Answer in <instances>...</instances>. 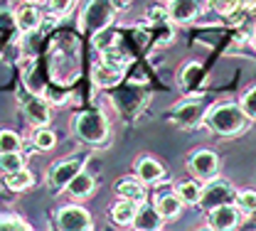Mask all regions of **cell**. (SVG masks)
I'll use <instances>...</instances> for the list:
<instances>
[{
	"instance_id": "5b68a950",
	"label": "cell",
	"mask_w": 256,
	"mask_h": 231,
	"mask_svg": "<svg viewBox=\"0 0 256 231\" xmlns=\"http://www.w3.org/2000/svg\"><path fill=\"white\" fill-rule=\"evenodd\" d=\"M82 170L79 160H62L57 165H52L50 175H47V182H50V190L52 192H60L64 187H69V182L74 180V175Z\"/></svg>"
},
{
	"instance_id": "d6986e66",
	"label": "cell",
	"mask_w": 256,
	"mask_h": 231,
	"mask_svg": "<svg viewBox=\"0 0 256 231\" xmlns=\"http://www.w3.org/2000/svg\"><path fill=\"white\" fill-rule=\"evenodd\" d=\"M162 175H165V170L160 165L158 160H153V158H143L140 163H138V177L143 180V182H158L162 180Z\"/></svg>"
},
{
	"instance_id": "30bf717a",
	"label": "cell",
	"mask_w": 256,
	"mask_h": 231,
	"mask_svg": "<svg viewBox=\"0 0 256 231\" xmlns=\"http://www.w3.org/2000/svg\"><path fill=\"white\" fill-rule=\"evenodd\" d=\"M92 79H94V84L98 89H111V86H116L124 79V66H114V64L101 62L92 71Z\"/></svg>"
},
{
	"instance_id": "836d02e7",
	"label": "cell",
	"mask_w": 256,
	"mask_h": 231,
	"mask_svg": "<svg viewBox=\"0 0 256 231\" xmlns=\"http://www.w3.org/2000/svg\"><path fill=\"white\" fill-rule=\"evenodd\" d=\"M25 2H37V0H25Z\"/></svg>"
},
{
	"instance_id": "277c9868",
	"label": "cell",
	"mask_w": 256,
	"mask_h": 231,
	"mask_svg": "<svg viewBox=\"0 0 256 231\" xmlns=\"http://www.w3.org/2000/svg\"><path fill=\"white\" fill-rule=\"evenodd\" d=\"M57 227L64 231H86L92 229V217L82 207H64L57 214Z\"/></svg>"
},
{
	"instance_id": "44dd1931",
	"label": "cell",
	"mask_w": 256,
	"mask_h": 231,
	"mask_svg": "<svg viewBox=\"0 0 256 231\" xmlns=\"http://www.w3.org/2000/svg\"><path fill=\"white\" fill-rule=\"evenodd\" d=\"M118 39H121L118 32H114V30H108V27H101V30L94 32V47L98 52H106V49H111Z\"/></svg>"
},
{
	"instance_id": "4dcf8cb0",
	"label": "cell",
	"mask_w": 256,
	"mask_h": 231,
	"mask_svg": "<svg viewBox=\"0 0 256 231\" xmlns=\"http://www.w3.org/2000/svg\"><path fill=\"white\" fill-rule=\"evenodd\" d=\"M197 76H200V64H188L185 66V74H182V84L190 86Z\"/></svg>"
},
{
	"instance_id": "ffe728a7",
	"label": "cell",
	"mask_w": 256,
	"mask_h": 231,
	"mask_svg": "<svg viewBox=\"0 0 256 231\" xmlns=\"http://www.w3.org/2000/svg\"><path fill=\"white\" fill-rule=\"evenodd\" d=\"M178 197L182 199L185 204H197L200 197H202V185L194 182V180L180 182V185H178Z\"/></svg>"
},
{
	"instance_id": "9a60e30c",
	"label": "cell",
	"mask_w": 256,
	"mask_h": 231,
	"mask_svg": "<svg viewBox=\"0 0 256 231\" xmlns=\"http://www.w3.org/2000/svg\"><path fill=\"white\" fill-rule=\"evenodd\" d=\"M182 204L185 202L178 195H158V199H156V209H158V214L162 219H175L180 214Z\"/></svg>"
},
{
	"instance_id": "83f0119b",
	"label": "cell",
	"mask_w": 256,
	"mask_h": 231,
	"mask_svg": "<svg viewBox=\"0 0 256 231\" xmlns=\"http://www.w3.org/2000/svg\"><path fill=\"white\" fill-rule=\"evenodd\" d=\"M12 229H30L22 219H18V217H5V219H0V231H12Z\"/></svg>"
},
{
	"instance_id": "e0dca14e",
	"label": "cell",
	"mask_w": 256,
	"mask_h": 231,
	"mask_svg": "<svg viewBox=\"0 0 256 231\" xmlns=\"http://www.w3.org/2000/svg\"><path fill=\"white\" fill-rule=\"evenodd\" d=\"M182 128H192V126H197L200 121H202V108L197 106V103H188V106H180L178 111H175V116H172Z\"/></svg>"
},
{
	"instance_id": "5bb4252c",
	"label": "cell",
	"mask_w": 256,
	"mask_h": 231,
	"mask_svg": "<svg viewBox=\"0 0 256 231\" xmlns=\"http://www.w3.org/2000/svg\"><path fill=\"white\" fill-rule=\"evenodd\" d=\"M40 10L34 7V5H22L20 10H18V15H15V25L22 30V32H32V30H37L40 27Z\"/></svg>"
},
{
	"instance_id": "d6a6232c",
	"label": "cell",
	"mask_w": 256,
	"mask_h": 231,
	"mask_svg": "<svg viewBox=\"0 0 256 231\" xmlns=\"http://www.w3.org/2000/svg\"><path fill=\"white\" fill-rule=\"evenodd\" d=\"M108 2H111V7H114V10H126L133 0H108Z\"/></svg>"
},
{
	"instance_id": "f1b7e54d",
	"label": "cell",
	"mask_w": 256,
	"mask_h": 231,
	"mask_svg": "<svg viewBox=\"0 0 256 231\" xmlns=\"http://www.w3.org/2000/svg\"><path fill=\"white\" fill-rule=\"evenodd\" d=\"M148 20L150 22H168L170 20V10H165V7H150Z\"/></svg>"
},
{
	"instance_id": "f546056e",
	"label": "cell",
	"mask_w": 256,
	"mask_h": 231,
	"mask_svg": "<svg viewBox=\"0 0 256 231\" xmlns=\"http://www.w3.org/2000/svg\"><path fill=\"white\" fill-rule=\"evenodd\" d=\"M72 2H74V0H50V7H52V12L64 15V12L72 10Z\"/></svg>"
},
{
	"instance_id": "4316f807",
	"label": "cell",
	"mask_w": 256,
	"mask_h": 231,
	"mask_svg": "<svg viewBox=\"0 0 256 231\" xmlns=\"http://www.w3.org/2000/svg\"><path fill=\"white\" fill-rule=\"evenodd\" d=\"M242 108L249 118H256V89H249L242 99Z\"/></svg>"
},
{
	"instance_id": "ba28073f",
	"label": "cell",
	"mask_w": 256,
	"mask_h": 231,
	"mask_svg": "<svg viewBox=\"0 0 256 231\" xmlns=\"http://www.w3.org/2000/svg\"><path fill=\"white\" fill-rule=\"evenodd\" d=\"M20 101L25 106V113L34 126H47L50 123V106L40 96H28L25 91H20Z\"/></svg>"
},
{
	"instance_id": "4fadbf2b",
	"label": "cell",
	"mask_w": 256,
	"mask_h": 231,
	"mask_svg": "<svg viewBox=\"0 0 256 231\" xmlns=\"http://www.w3.org/2000/svg\"><path fill=\"white\" fill-rule=\"evenodd\" d=\"M136 214H138V202H133V199H124V197H121L118 204H114V209H111L114 222H116V224H121V227L133 224Z\"/></svg>"
},
{
	"instance_id": "2e32d148",
	"label": "cell",
	"mask_w": 256,
	"mask_h": 231,
	"mask_svg": "<svg viewBox=\"0 0 256 231\" xmlns=\"http://www.w3.org/2000/svg\"><path fill=\"white\" fill-rule=\"evenodd\" d=\"M94 187H96L94 177H92L89 172H82V170H79V172L74 175V180L69 182L66 190H69L74 197H89V195L94 192Z\"/></svg>"
},
{
	"instance_id": "9c48e42d",
	"label": "cell",
	"mask_w": 256,
	"mask_h": 231,
	"mask_svg": "<svg viewBox=\"0 0 256 231\" xmlns=\"http://www.w3.org/2000/svg\"><path fill=\"white\" fill-rule=\"evenodd\" d=\"M239 224V209L232 204H220L210 209V227L212 229H234Z\"/></svg>"
},
{
	"instance_id": "6da1fadb",
	"label": "cell",
	"mask_w": 256,
	"mask_h": 231,
	"mask_svg": "<svg viewBox=\"0 0 256 231\" xmlns=\"http://www.w3.org/2000/svg\"><path fill=\"white\" fill-rule=\"evenodd\" d=\"M204 121H207V126L212 131L222 133V135H236V133H242L249 126V116L236 103H220V106H214L207 113Z\"/></svg>"
},
{
	"instance_id": "ac0fdd59",
	"label": "cell",
	"mask_w": 256,
	"mask_h": 231,
	"mask_svg": "<svg viewBox=\"0 0 256 231\" xmlns=\"http://www.w3.org/2000/svg\"><path fill=\"white\" fill-rule=\"evenodd\" d=\"M5 187L12 190V192L28 190V187H32V172L25 170V167H20L15 172H5Z\"/></svg>"
},
{
	"instance_id": "7a4b0ae2",
	"label": "cell",
	"mask_w": 256,
	"mask_h": 231,
	"mask_svg": "<svg viewBox=\"0 0 256 231\" xmlns=\"http://www.w3.org/2000/svg\"><path fill=\"white\" fill-rule=\"evenodd\" d=\"M74 128L79 133V138H84L86 143H104L106 135H108V123H106L104 116L96 113V111L79 113L76 121H74Z\"/></svg>"
},
{
	"instance_id": "484cf974",
	"label": "cell",
	"mask_w": 256,
	"mask_h": 231,
	"mask_svg": "<svg viewBox=\"0 0 256 231\" xmlns=\"http://www.w3.org/2000/svg\"><path fill=\"white\" fill-rule=\"evenodd\" d=\"M54 140H57L54 133L50 131V128H44V126L34 133V145H37L40 150H52V148H54Z\"/></svg>"
},
{
	"instance_id": "8992f818",
	"label": "cell",
	"mask_w": 256,
	"mask_h": 231,
	"mask_svg": "<svg viewBox=\"0 0 256 231\" xmlns=\"http://www.w3.org/2000/svg\"><path fill=\"white\" fill-rule=\"evenodd\" d=\"M188 165H190V172L197 180H212L220 170V160L212 150H197Z\"/></svg>"
},
{
	"instance_id": "7402d4cb",
	"label": "cell",
	"mask_w": 256,
	"mask_h": 231,
	"mask_svg": "<svg viewBox=\"0 0 256 231\" xmlns=\"http://www.w3.org/2000/svg\"><path fill=\"white\" fill-rule=\"evenodd\" d=\"M234 202H236V209L242 214H256V192H252V190L239 192Z\"/></svg>"
},
{
	"instance_id": "cb8c5ba5",
	"label": "cell",
	"mask_w": 256,
	"mask_h": 231,
	"mask_svg": "<svg viewBox=\"0 0 256 231\" xmlns=\"http://www.w3.org/2000/svg\"><path fill=\"white\" fill-rule=\"evenodd\" d=\"M0 167H2V172H15V170L25 167L20 150H18V153H2V155H0Z\"/></svg>"
},
{
	"instance_id": "52a82bcc",
	"label": "cell",
	"mask_w": 256,
	"mask_h": 231,
	"mask_svg": "<svg viewBox=\"0 0 256 231\" xmlns=\"http://www.w3.org/2000/svg\"><path fill=\"white\" fill-rule=\"evenodd\" d=\"M204 7V0H170V20L175 22H190Z\"/></svg>"
},
{
	"instance_id": "603a6c76",
	"label": "cell",
	"mask_w": 256,
	"mask_h": 231,
	"mask_svg": "<svg viewBox=\"0 0 256 231\" xmlns=\"http://www.w3.org/2000/svg\"><path fill=\"white\" fill-rule=\"evenodd\" d=\"M20 150V135L12 131H0V155L2 153H18Z\"/></svg>"
},
{
	"instance_id": "7c38bea8",
	"label": "cell",
	"mask_w": 256,
	"mask_h": 231,
	"mask_svg": "<svg viewBox=\"0 0 256 231\" xmlns=\"http://www.w3.org/2000/svg\"><path fill=\"white\" fill-rule=\"evenodd\" d=\"M160 219H162V217L158 214L156 207H148V204L140 202L133 224H136V229H160Z\"/></svg>"
},
{
	"instance_id": "8fae6325",
	"label": "cell",
	"mask_w": 256,
	"mask_h": 231,
	"mask_svg": "<svg viewBox=\"0 0 256 231\" xmlns=\"http://www.w3.org/2000/svg\"><path fill=\"white\" fill-rule=\"evenodd\" d=\"M116 192H118V197L133 199V202H138V204L146 199V187H143V180H140V177H138V180H133V177L121 180V182L116 185Z\"/></svg>"
},
{
	"instance_id": "d4e9b609",
	"label": "cell",
	"mask_w": 256,
	"mask_h": 231,
	"mask_svg": "<svg viewBox=\"0 0 256 231\" xmlns=\"http://www.w3.org/2000/svg\"><path fill=\"white\" fill-rule=\"evenodd\" d=\"M101 59H104L106 64H114V66H124L126 62H130V57H128L124 49H118V47H111V49L101 52Z\"/></svg>"
},
{
	"instance_id": "1f68e13d",
	"label": "cell",
	"mask_w": 256,
	"mask_h": 231,
	"mask_svg": "<svg viewBox=\"0 0 256 231\" xmlns=\"http://www.w3.org/2000/svg\"><path fill=\"white\" fill-rule=\"evenodd\" d=\"M15 25V15H10L8 10H0V27H12Z\"/></svg>"
},
{
	"instance_id": "3957f363",
	"label": "cell",
	"mask_w": 256,
	"mask_h": 231,
	"mask_svg": "<svg viewBox=\"0 0 256 231\" xmlns=\"http://www.w3.org/2000/svg\"><path fill=\"white\" fill-rule=\"evenodd\" d=\"M234 199H236L234 187H232L226 180H214V177H212V182H210L207 187H202L200 204L207 207V209H212V207H220V204H232Z\"/></svg>"
}]
</instances>
